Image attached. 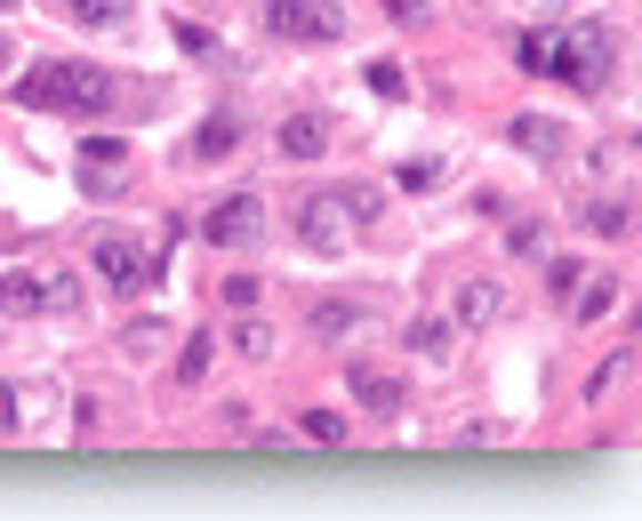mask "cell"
Returning <instances> with one entry per match:
<instances>
[{"label": "cell", "instance_id": "8fae6325", "mask_svg": "<svg viewBox=\"0 0 642 521\" xmlns=\"http://www.w3.org/2000/svg\"><path fill=\"white\" fill-rule=\"evenodd\" d=\"M306 321H314V337H354V329L369 321V305H361V297H322Z\"/></svg>", "mask_w": 642, "mask_h": 521}, {"label": "cell", "instance_id": "484cf974", "mask_svg": "<svg viewBox=\"0 0 642 521\" xmlns=\"http://www.w3.org/2000/svg\"><path fill=\"white\" fill-rule=\"evenodd\" d=\"M249 449H265V458H306V449H297V433H274V426H257Z\"/></svg>", "mask_w": 642, "mask_h": 521}, {"label": "cell", "instance_id": "ac0fdd59", "mask_svg": "<svg viewBox=\"0 0 642 521\" xmlns=\"http://www.w3.org/2000/svg\"><path fill=\"white\" fill-rule=\"evenodd\" d=\"M514 64H522V73H554V32H547V24L522 32V41H514Z\"/></svg>", "mask_w": 642, "mask_h": 521}, {"label": "cell", "instance_id": "836d02e7", "mask_svg": "<svg viewBox=\"0 0 642 521\" xmlns=\"http://www.w3.org/2000/svg\"><path fill=\"white\" fill-rule=\"evenodd\" d=\"M0 9H17V0H0Z\"/></svg>", "mask_w": 642, "mask_h": 521}, {"label": "cell", "instance_id": "7a4b0ae2", "mask_svg": "<svg viewBox=\"0 0 642 521\" xmlns=\"http://www.w3.org/2000/svg\"><path fill=\"white\" fill-rule=\"evenodd\" d=\"M378 217V193L369 185H337V193H306L297 201V241H306L314 257H337L354 241V225Z\"/></svg>", "mask_w": 642, "mask_h": 521}, {"label": "cell", "instance_id": "2e32d148", "mask_svg": "<svg viewBox=\"0 0 642 521\" xmlns=\"http://www.w3.org/2000/svg\"><path fill=\"white\" fill-rule=\"evenodd\" d=\"M0 313L32 321V313H41V273H0Z\"/></svg>", "mask_w": 642, "mask_h": 521}, {"label": "cell", "instance_id": "8992f818", "mask_svg": "<svg viewBox=\"0 0 642 521\" xmlns=\"http://www.w3.org/2000/svg\"><path fill=\"white\" fill-rule=\"evenodd\" d=\"M89 257H96V273H105L113 289H145V282H153V265H145L137 241H96Z\"/></svg>", "mask_w": 642, "mask_h": 521}, {"label": "cell", "instance_id": "d6a6232c", "mask_svg": "<svg viewBox=\"0 0 642 521\" xmlns=\"http://www.w3.org/2000/svg\"><path fill=\"white\" fill-rule=\"evenodd\" d=\"M0 64H17V57H9V32H0Z\"/></svg>", "mask_w": 642, "mask_h": 521}, {"label": "cell", "instance_id": "4dcf8cb0", "mask_svg": "<svg viewBox=\"0 0 642 521\" xmlns=\"http://www.w3.org/2000/svg\"><path fill=\"white\" fill-rule=\"evenodd\" d=\"M386 17L394 24H426V0H386Z\"/></svg>", "mask_w": 642, "mask_h": 521}, {"label": "cell", "instance_id": "1f68e13d", "mask_svg": "<svg viewBox=\"0 0 642 521\" xmlns=\"http://www.w3.org/2000/svg\"><path fill=\"white\" fill-rule=\"evenodd\" d=\"M9 426H17V394H9V386H0V433H9Z\"/></svg>", "mask_w": 642, "mask_h": 521}, {"label": "cell", "instance_id": "3957f363", "mask_svg": "<svg viewBox=\"0 0 642 521\" xmlns=\"http://www.w3.org/2000/svg\"><path fill=\"white\" fill-rule=\"evenodd\" d=\"M611 64H619V32L611 24H579V32H554V73L570 89H611Z\"/></svg>", "mask_w": 642, "mask_h": 521}, {"label": "cell", "instance_id": "9c48e42d", "mask_svg": "<svg viewBox=\"0 0 642 521\" xmlns=\"http://www.w3.org/2000/svg\"><path fill=\"white\" fill-rule=\"evenodd\" d=\"M274 145H282L289 161H322V153H329V121H322V113H289Z\"/></svg>", "mask_w": 642, "mask_h": 521}, {"label": "cell", "instance_id": "6da1fadb", "mask_svg": "<svg viewBox=\"0 0 642 521\" xmlns=\"http://www.w3.org/2000/svg\"><path fill=\"white\" fill-rule=\"evenodd\" d=\"M17 96L32 104V113H113V104H121V81L105 73V64L49 57V64H32V73L17 81Z\"/></svg>", "mask_w": 642, "mask_h": 521}, {"label": "cell", "instance_id": "ffe728a7", "mask_svg": "<svg viewBox=\"0 0 642 521\" xmlns=\"http://www.w3.org/2000/svg\"><path fill=\"white\" fill-rule=\"evenodd\" d=\"M450 449H506V426H498V417H475V426L450 433Z\"/></svg>", "mask_w": 642, "mask_h": 521}, {"label": "cell", "instance_id": "cb8c5ba5", "mask_svg": "<svg viewBox=\"0 0 642 521\" xmlns=\"http://www.w3.org/2000/svg\"><path fill=\"white\" fill-rule=\"evenodd\" d=\"M611 305H619V282H587L579 289V321H602Z\"/></svg>", "mask_w": 642, "mask_h": 521}, {"label": "cell", "instance_id": "4316f807", "mask_svg": "<svg viewBox=\"0 0 642 521\" xmlns=\"http://www.w3.org/2000/svg\"><path fill=\"white\" fill-rule=\"evenodd\" d=\"M369 89L394 104V96H410V73H401V64H369Z\"/></svg>", "mask_w": 642, "mask_h": 521}, {"label": "cell", "instance_id": "52a82bcc", "mask_svg": "<svg viewBox=\"0 0 642 521\" xmlns=\"http://www.w3.org/2000/svg\"><path fill=\"white\" fill-rule=\"evenodd\" d=\"M346 386H354V401H361V409H378V417H394V409H401V377H394V369H378V361H354V369H346Z\"/></svg>", "mask_w": 642, "mask_h": 521}, {"label": "cell", "instance_id": "277c9868", "mask_svg": "<svg viewBox=\"0 0 642 521\" xmlns=\"http://www.w3.org/2000/svg\"><path fill=\"white\" fill-rule=\"evenodd\" d=\"M201 241H217V249L249 257L257 241H265V201H257V193H225L210 217H201Z\"/></svg>", "mask_w": 642, "mask_h": 521}, {"label": "cell", "instance_id": "9a60e30c", "mask_svg": "<svg viewBox=\"0 0 642 521\" xmlns=\"http://www.w3.org/2000/svg\"><path fill=\"white\" fill-rule=\"evenodd\" d=\"M233 145H242V121H233V113H210L193 129V161H225Z\"/></svg>", "mask_w": 642, "mask_h": 521}, {"label": "cell", "instance_id": "5b68a950", "mask_svg": "<svg viewBox=\"0 0 642 521\" xmlns=\"http://www.w3.org/2000/svg\"><path fill=\"white\" fill-rule=\"evenodd\" d=\"M265 24H274L282 41H337V32H346V9H337V0H274Z\"/></svg>", "mask_w": 642, "mask_h": 521}, {"label": "cell", "instance_id": "603a6c76", "mask_svg": "<svg viewBox=\"0 0 642 521\" xmlns=\"http://www.w3.org/2000/svg\"><path fill=\"white\" fill-rule=\"evenodd\" d=\"M81 305V282L73 273H57V282H41V313H73Z\"/></svg>", "mask_w": 642, "mask_h": 521}, {"label": "cell", "instance_id": "83f0119b", "mask_svg": "<svg viewBox=\"0 0 642 521\" xmlns=\"http://www.w3.org/2000/svg\"><path fill=\"white\" fill-rule=\"evenodd\" d=\"M177 377H185V386H201V377H210V337H193L185 354H177Z\"/></svg>", "mask_w": 642, "mask_h": 521}, {"label": "cell", "instance_id": "e0dca14e", "mask_svg": "<svg viewBox=\"0 0 642 521\" xmlns=\"http://www.w3.org/2000/svg\"><path fill=\"white\" fill-rule=\"evenodd\" d=\"M547 249H554L547 217H514V225H506V257H547Z\"/></svg>", "mask_w": 642, "mask_h": 521}, {"label": "cell", "instance_id": "4fadbf2b", "mask_svg": "<svg viewBox=\"0 0 642 521\" xmlns=\"http://www.w3.org/2000/svg\"><path fill=\"white\" fill-rule=\"evenodd\" d=\"M105 168H129V136H81V177H89V193L105 185Z\"/></svg>", "mask_w": 642, "mask_h": 521}, {"label": "cell", "instance_id": "d6986e66", "mask_svg": "<svg viewBox=\"0 0 642 521\" xmlns=\"http://www.w3.org/2000/svg\"><path fill=\"white\" fill-rule=\"evenodd\" d=\"M89 32H113V24H129V0H64Z\"/></svg>", "mask_w": 642, "mask_h": 521}, {"label": "cell", "instance_id": "30bf717a", "mask_svg": "<svg viewBox=\"0 0 642 521\" xmlns=\"http://www.w3.org/2000/svg\"><path fill=\"white\" fill-rule=\"evenodd\" d=\"M579 225H587V233H602V241H619V233L634 225V201H626V193L611 185V193H594V201L579 208Z\"/></svg>", "mask_w": 642, "mask_h": 521}, {"label": "cell", "instance_id": "f1b7e54d", "mask_svg": "<svg viewBox=\"0 0 642 521\" xmlns=\"http://www.w3.org/2000/svg\"><path fill=\"white\" fill-rule=\"evenodd\" d=\"M442 345H450V329L434 321V313H426V321H410V354H442Z\"/></svg>", "mask_w": 642, "mask_h": 521}, {"label": "cell", "instance_id": "7c38bea8", "mask_svg": "<svg viewBox=\"0 0 642 521\" xmlns=\"http://www.w3.org/2000/svg\"><path fill=\"white\" fill-rule=\"evenodd\" d=\"M498 305H506V289H498V282H466V289L450 297V321L482 329V321H498Z\"/></svg>", "mask_w": 642, "mask_h": 521}, {"label": "cell", "instance_id": "44dd1931", "mask_svg": "<svg viewBox=\"0 0 642 521\" xmlns=\"http://www.w3.org/2000/svg\"><path fill=\"white\" fill-rule=\"evenodd\" d=\"M626 369H634V361H626V354H611V361H602V369L587 377L579 394H587V401H602V394H619V386H626Z\"/></svg>", "mask_w": 642, "mask_h": 521}, {"label": "cell", "instance_id": "ba28073f", "mask_svg": "<svg viewBox=\"0 0 642 521\" xmlns=\"http://www.w3.org/2000/svg\"><path fill=\"white\" fill-rule=\"evenodd\" d=\"M506 145H522L530 161H562V121H547V113H514V121H506Z\"/></svg>", "mask_w": 642, "mask_h": 521}, {"label": "cell", "instance_id": "f546056e", "mask_svg": "<svg viewBox=\"0 0 642 521\" xmlns=\"http://www.w3.org/2000/svg\"><path fill=\"white\" fill-rule=\"evenodd\" d=\"M225 305H257V273H225Z\"/></svg>", "mask_w": 642, "mask_h": 521}, {"label": "cell", "instance_id": "5bb4252c", "mask_svg": "<svg viewBox=\"0 0 642 521\" xmlns=\"http://www.w3.org/2000/svg\"><path fill=\"white\" fill-rule=\"evenodd\" d=\"M346 409H297V441H314V449H346Z\"/></svg>", "mask_w": 642, "mask_h": 521}, {"label": "cell", "instance_id": "d4e9b609", "mask_svg": "<svg viewBox=\"0 0 642 521\" xmlns=\"http://www.w3.org/2000/svg\"><path fill=\"white\" fill-rule=\"evenodd\" d=\"M233 345H242L249 361H265V354H274V329H265V321H233Z\"/></svg>", "mask_w": 642, "mask_h": 521}, {"label": "cell", "instance_id": "7402d4cb", "mask_svg": "<svg viewBox=\"0 0 642 521\" xmlns=\"http://www.w3.org/2000/svg\"><path fill=\"white\" fill-rule=\"evenodd\" d=\"M169 32H177V49H185V57H217V32H210V24H193V17H177V24H169Z\"/></svg>", "mask_w": 642, "mask_h": 521}]
</instances>
